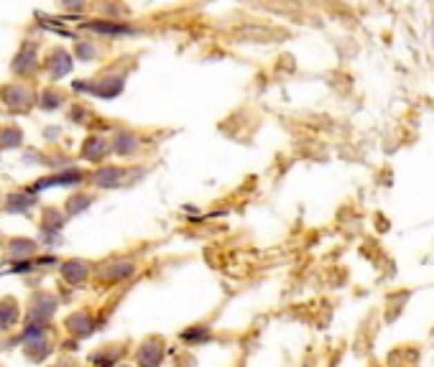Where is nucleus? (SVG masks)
I'll list each match as a JSON object with an SVG mask.
<instances>
[{
  "mask_svg": "<svg viewBox=\"0 0 434 367\" xmlns=\"http://www.w3.org/2000/svg\"><path fill=\"white\" fill-rule=\"evenodd\" d=\"M18 304L13 299H3L0 301V332H6V329H10V326L16 324L18 319Z\"/></svg>",
  "mask_w": 434,
  "mask_h": 367,
  "instance_id": "nucleus-1",
  "label": "nucleus"
}]
</instances>
